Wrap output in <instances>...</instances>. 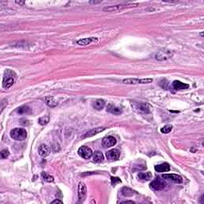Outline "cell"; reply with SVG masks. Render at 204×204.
I'll use <instances>...</instances> for the list:
<instances>
[{
	"instance_id": "obj_1",
	"label": "cell",
	"mask_w": 204,
	"mask_h": 204,
	"mask_svg": "<svg viewBox=\"0 0 204 204\" xmlns=\"http://www.w3.org/2000/svg\"><path fill=\"white\" fill-rule=\"evenodd\" d=\"M138 3H124V4H119L116 6H111V7H106L103 9L104 12H117L120 11L122 10L127 9V8H132L138 6Z\"/></svg>"
},
{
	"instance_id": "obj_2",
	"label": "cell",
	"mask_w": 204,
	"mask_h": 204,
	"mask_svg": "<svg viewBox=\"0 0 204 204\" xmlns=\"http://www.w3.org/2000/svg\"><path fill=\"white\" fill-rule=\"evenodd\" d=\"M11 137L14 141H23L27 137V132L24 128H17L11 131Z\"/></svg>"
},
{
	"instance_id": "obj_3",
	"label": "cell",
	"mask_w": 204,
	"mask_h": 204,
	"mask_svg": "<svg viewBox=\"0 0 204 204\" xmlns=\"http://www.w3.org/2000/svg\"><path fill=\"white\" fill-rule=\"evenodd\" d=\"M153 79L152 78H126L122 81L124 84L128 85H137V84H149L152 82Z\"/></svg>"
},
{
	"instance_id": "obj_4",
	"label": "cell",
	"mask_w": 204,
	"mask_h": 204,
	"mask_svg": "<svg viewBox=\"0 0 204 204\" xmlns=\"http://www.w3.org/2000/svg\"><path fill=\"white\" fill-rule=\"evenodd\" d=\"M131 104H132L133 108L138 110L140 113L144 114H148L150 113V107L147 104L145 103H140L137 101H131Z\"/></svg>"
},
{
	"instance_id": "obj_5",
	"label": "cell",
	"mask_w": 204,
	"mask_h": 204,
	"mask_svg": "<svg viewBox=\"0 0 204 204\" xmlns=\"http://www.w3.org/2000/svg\"><path fill=\"white\" fill-rule=\"evenodd\" d=\"M166 185H167V184L164 182V180L158 177L150 184V187L155 190H161L163 188H165Z\"/></svg>"
},
{
	"instance_id": "obj_6",
	"label": "cell",
	"mask_w": 204,
	"mask_h": 204,
	"mask_svg": "<svg viewBox=\"0 0 204 204\" xmlns=\"http://www.w3.org/2000/svg\"><path fill=\"white\" fill-rule=\"evenodd\" d=\"M87 195V188L85 184L83 182H80L78 185V191H77V195H78V199L79 202H83L86 198Z\"/></svg>"
},
{
	"instance_id": "obj_7",
	"label": "cell",
	"mask_w": 204,
	"mask_h": 204,
	"mask_svg": "<svg viewBox=\"0 0 204 204\" xmlns=\"http://www.w3.org/2000/svg\"><path fill=\"white\" fill-rule=\"evenodd\" d=\"M78 155L83 159H88L93 156V151L91 148L86 146H82L78 149Z\"/></svg>"
},
{
	"instance_id": "obj_8",
	"label": "cell",
	"mask_w": 204,
	"mask_h": 204,
	"mask_svg": "<svg viewBox=\"0 0 204 204\" xmlns=\"http://www.w3.org/2000/svg\"><path fill=\"white\" fill-rule=\"evenodd\" d=\"M162 178H163V179H167V180L172 182V183H175V184H182L184 181L183 178L176 174H165V175H162Z\"/></svg>"
},
{
	"instance_id": "obj_9",
	"label": "cell",
	"mask_w": 204,
	"mask_h": 204,
	"mask_svg": "<svg viewBox=\"0 0 204 204\" xmlns=\"http://www.w3.org/2000/svg\"><path fill=\"white\" fill-rule=\"evenodd\" d=\"M116 144V140L114 136H109L104 137L103 140H102V146L105 148H108V147H113Z\"/></svg>"
},
{
	"instance_id": "obj_10",
	"label": "cell",
	"mask_w": 204,
	"mask_h": 204,
	"mask_svg": "<svg viewBox=\"0 0 204 204\" xmlns=\"http://www.w3.org/2000/svg\"><path fill=\"white\" fill-rule=\"evenodd\" d=\"M120 156V152L118 149H111L106 152L107 159L109 160H117Z\"/></svg>"
},
{
	"instance_id": "obj_11",
	"label": "cell",
	"mask_w": 204,
	"mask_h": 204,
	"mask_svg": "<svg viewBox=\"0 0 204 204\" xmlns=\"http://www.w3.org/2000/svg\"><path fill=\"white\" fill-rule=\"evenodd\" d=\"M14 78L12 77V75H6L3 78L2 82V86L5 88H9L14 85Z\"/></svg>"
},
{
	"instance_id": "obj_12",
	"label": "cell",
	"mask_w": 204,
	"mask_h": 204,
	"mask_svg": "<svg viewBox=\"0 0 204 204\" xmlns=\"http://www.w3.org/2000/svg\"><path fill=\"white\" fill-rule=\"evenodd\" d=\"M170 164L168 163H163L155 166V169L157 172H168L170 171Z\"/></svg>"
},
{
	"instance_id": "obj_13",
	"label": "cell",
	"mask_w": 204,
	"mask_h": 204,
	"mask_svg": "<svg viewBox=\"0 0 204 204\" xmlns=\"http://www.w3.org/2000/svg\"><path fill=\"white\" fill-rule=\"evenodd\" d=\"M107 111L112 114H115V115H120L122 113V109L120 107L115 106L113 104H109L107 107Z\"/></svg>"
},
{
	"instance_id": "obj_14",
	"label": "cell",
	"mask_w": 204,
	"mask_h": 204,
	"mask_svg": "<svg viewBox=\"0 0 204 204\" xmlns=\"http://www.w3.org/2000/svg\"><path fill=\"white\" fill-rule=\"evenodd\" d=\"M172 88L175 90H182V89H187L189 88V85L183 83L179 81H175L172 83Z\"/></svg>"
},
{
	"instance_id": "obj_15",
	"label": "cell",
	"mask_w": 204,
	"mask_h": 204,
	"mask_svg": "<svg viewBox=\"0 0 204 204\" xmlns=\"http://www.w3.org/2000/svg\"><path fill=\"white\" fill-rule=\"evenodd\" d=\"M50 150L45 144H41L39 147V155L42 157H46L50 155Z\"/></svg>"
},
{
	"instance_id": "obj_16",
	"label": "cell",
	"mask_w": 204,
	"mask_h": 204,
	"mask_svg": "<svg viewBox=\"0 0 204 204\" xmlns=\"http://www.w3.org/2000/svg\"><path fill=\"white\" fill-rule=\"evenodd\" d=\"M105 129V128H102V127H99V128H93V129H91L90 131H87L85 135L84 136V138H87V137H91V136H93L97 135V134L100 133V131H104Z\"/></svg>"
},
{
	"instance_id": "obj_17",
	"label": "cell",
	"mask_w": 204,
	"mask_h": 204,
	"mask_svg": "<svg viewBox=\"0 0 204 204\" xmlns=\"http://www.w3.org/2000/svg\"><path fill=\"white\" fill-rule=\"evenodd\" d=\"M98 39L97 38H86V39H80L77 41V44L81 45H87L88 44H90L93 42L97 41Z\"/></svg>"
},
{
	"instance_id": "obj_18",
	"label": "cell",
	"mask_w": 204,
	"mask_h": 204,
	"mask_svg": "<svg viewBox=\"0 0 204 204\" xmlns=\"http://www.w3.org/2000/svg\"><path fill=\"white\" fill-rule=\"evenodd\" d=\"M138 178L141 180H143V181H149L150 179L152 178V174L150 172H141L138 174Z\"/></svg>"
},
{
	"instance_id": "obj_19",
	"label": "cell",
	"mask_w": 204,
	"mask_h": 204,
	"mask_svg": "<svg viewBox=\"0 0 204 204\" xmlns=\"http://www.w3.org/2000/svg\"><path fill=\"white\" fill-rule=\"evenodd\" d=\"M93 159L96 163H100L104 160V156H103L101 152L97 151L94 153H93Z\"/></svg>"
},
{
	"instance_id": "obj_20",
	"label": "cell",
	"mask_w": 204,
	"mask_h": 204,
	"mask_svg": "<svg viewBox=\"0 0 204 204\" xmlns=\"http://www.w3.org/2000/svg\"><path fill=\"white\" fill-rule=\"evenodd\" d=\"M105 105V101L102 99H98L96 101L93 102V107L97 110H101Z\"/></svg>"
},
{
	"instance_id": "obj_21",
	"label": "cell",
	"mask_w": 204,
	"mask_h": 204,
	"mask_svg": "<svg viewBox=\"0 0 204 204\" xmlns=\"http://www.w3.org/2000/svg\"><path fill=\"white\" fill-rule=\"evenodd\" d=\"M45 103L47 104L48 106L51 107V108H54V107L57 106V102L55 101L54 97H46L45 98Z\"/></svg>"
},
{
	"instance_id": "obj_22",
	"label": "cell",
	"mask_w": 204,
	"mask_h": 204,
	"mask_svg": "<svg viewBox=\"0 0 204 204\" xmlns=\"http://www.w3.org/2000/svg\"><path fill=\"white\" fill-rule=\"evenodd\" d=\"M121 192L125 196H131V195H134L135 193V190H131L129 187H123L122 190H121Z\"/></svg>"
},
{
	"instance_id": "obj_23",
	"label": "cell",
	"mask_w": 204,
	"mask_h": 204,
	"mask_svg": "<svg viewBox=\"0 0 204 204\" xmlns=\"http://www.w3.org/2000/svg\"><path fill=\"white\" fill-rule=\"evenodd\" d=\"M29 111V108L28 106H21L18 108L17 109V113L18 114H26L28 113Z\"/></svg>"
},
{
	"instance_id": "obj_24",
	"label": "cell",
	"mask_w": 204,
	"mask_h": 204,
	"mask_svg": "<svg viewBox=\"0 0 204 204\" xmlns=\"http://www.w3.org/2000/svg\"><path fill=\"white\" fill-rule=\"evenodd\" d=\"M172 130V125H165L164 127L161 128V132L168 134V133H169V132H171Z\"/></svg>"
},
{
	"instance_id": "obj_25",
	"label": "cell",
	"mask_w": 204,
	"mask_h": 204,
	"mask_svg": "<svg viewBox=\"0 0 204 204\" xmlns=\"http://www.w3.org/2000/svg\"><path fill=\"white\" fill-rule=\"evenodd\" d=\"M42 177H43L44 180L46 182H49V183H50V182H54V177L51 176V175H47V174L45 172L42 173Z\"/></svg>"
},
{
	"instance_id": "obj_26",
	"label": "cell",
	"mask_w": 204,
	"mask_h": 204,
	"mask_svg": "<svg viewBox=\"0 0 204 204\" xmlns=\"http://www.w3.org/2000/svg\"><path fill=\"white\" fill-rule=\"evenodd\" d=\"M0 155H1V158H2V159H7V158L9 157L10 152L7 149H4L1 152Z\"/></svg>"
},
{
	"instance_id": "obj_27",
	"label": "cell",
	"mask_w": 204,
	"mask_h": 204,
	"mask_svg": "<svg viewBox=\"0 0 204 204\" xmlns=\"http://www.w3.org/2000/svg\"><path fill=\"white\" fill-rule=\"evenodd\" d=\"M111 181L112 184H113V186H116L117 184H120V183H121V180H120L118 177H111Z\"/></svg>"
},
{
	"instance_id": "obj_28",
	"label": "cell",
	"mask_w": 204,
	"mask_h": 204,
	"mask_svg": "<svg viewBox=\"0 0 204 204\" xmlns=\"http://www.w3.org/2000/svg\"><path fill=\"white\" fill-rule=\"evenodd\" d=\"M39 122L40 125H46L48 122H49V118H45V117H42L40 118L39 120Z\"/></svg>"
},
{
	"instance_id": "obj_29",
	"label": "cell",
	"mask_w": 204,
	"mask_h": 204,
	"mask_svg": "<svg viewBox=\"0 0 204 204\" xmlns=\"http://www.w3.org/2000/svg\"><path fill=\"white\" fill-rule=\"evenodd\" d=\"M101 1H89L88 3L89 4H97V3H100Z\"/></svg>"
},
{
	"instance_id": "obj_30",
	"label": "cell",
	"mask_w": 204,
	"mask_h": 204,
	"mask_svg": "<svg viewBox=\"0 0 204 204\" xmlns=\"http://www.w3.org/2000/svg\"><path fill=\"white\" fill-rule=\"evenodd\" d=\"M52 203H62V201L59 199H55L52 202Z\"/></svg>"
},
{
	"instance_id": "obj_31",
	"label": "cell",
	"mask_w": 204,
	"mask_h": 204,
	"mask_svg": "<svg viewBox=\"0 0 204 204\" xmlns=\"http://www.w3.org/2000/svg\"><path fill=\"white\" fill-rule=\"evenodd\" d=\"M15 2H16V3H18V4H21V5H23L24 3H25L24 2H20V1H19V2H18V1H16Z\"/></svg>"
},
{
	"instance_id": "obj_32",
	"label": "cell",
	"mask_w": 204,
	"mask_h": 204,
	"mask_svg": "<svg viewBox=\"0 0 204 204\" xmlns=\"http://www.w3.org/2000/svg\"><path fill=\"white\" fill-rule=\"evenodd\" d=\"M123 203H128V202H131V203H134L133 201H125V202H122Z\"/></svg>"
}]
</instances>
